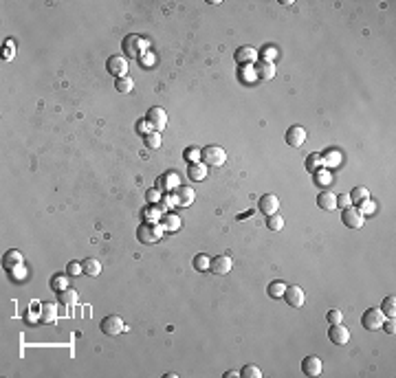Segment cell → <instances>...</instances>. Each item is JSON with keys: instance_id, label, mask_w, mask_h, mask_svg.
I'll list each match as a JSON object with an SVG mask.
<instances>
[{"instance_id": "obj_22", "label": "cell", "mask_w": 396, "mask_h": 378, "mask_svg": "<svg viewBox=\"0 0 396 378\" xmlns=\"http://www.w3.org/2000/svg\"><path fill=\"white\" fill-rule=\"evenodd\" d=\"M187 176L192 180H205L207 178V165L205 163H189V170H187Z\"/></svg>"}, {"instance_id": "obj_23", "label": "cell", "mask_w": 396, "mask_h": 378, "mask_svg": "<svg viewBox=\"0 0 396 378\" xmlns=\"http://www.w3.org/2000/svg\"><path fill=\"white\" fill-rule=\"evenodd\" d=\"M161 225L165 231H179L181 227H183V220H181L176 213H165V216L161 218Z\"/></svg>"}, {"instance_id": "obj_13", "label": "cell", "mask_w": 396, "mask_h": 378, "mask_svg": "<svg viewBox=\"0 0 396 378\" xmlns=\"http://www.w3.org/2000/svg\"><path fill=\"white\" fill-rule=\"evenodd\" d=\"M328 336H330V341L335 345L350 343V330H348V328H343L341 323H332L330 330H328Z\"/></svg>"}, {"instance_id": "obj_21", "label": "cell", "mask_w": 396, "mask_h": 378, "mask_svg": "<svg viewBox=\"0 0 396 378\" xmlns=\"http://www.w3.org/2000/svg\"><path fill=\"white\" fill-rule=\"evenodd\" d=\"M81 268H84V275H88V277H99V273H102V264L95 257H86L81 262Z\"/></svg>"}, {"instance_id": "obj_17", "label": "cell", "mask_w": 396, "mask_h": 378, "mask_svg": "<svg viewBox=\"0 0 396 378\" xmlns=\"http://www.w3.org/2000/svg\"><path fill=\"white\" fill-rule=\"evenodd\" d=\"M253 71H256V77L260 81H268L275 77V64L273 62H260L258 66H253Z\"/></svg>"}, {"instance_id": "obj_2", "label": "cell", "mask_w": 396, "mask_h": 378, "mask_svg": "<svg viewBox=\"0 0 396 378\" xmlns=\"http://www.w3.org/2000/svg\"><path fill=\"white\" fill-rule=\"evenodd\" d=\"M148 47H150L148 40L141 38V35H134V33L126 35L124 42H121V49H124V53L128 57H141L145 51H148Z\"/></svg>"}, {"instance_id": "obj_48", "label": "cell", "mask_w": 396, "mask_h": 378, "mask_svg": "<svg viewBox=\"0 0 396 378\" xmlns=\"http://www.w3.org/2000/svg\"><path fill=\"white\" fill-rule=\"evenodd\" d=\"M227 378H238L240 374H238V372H227V374H225Z\"/></svg>"}, {"instance_id": "obj_16", "label": "cell", "mask_w": 396, "mask_h": 378, "mask_svg": "<svg viewBox=\"0 0 396 378\" xmlns=\"http://www.w3.org/2000/svg\"><path fill=\"white\" fill-rule=\"evenodd\" d=\"M234 57H236V62H238V64L247 66V64H251V62L258 60V51L253 47H249V44H244V47H240L238 51H236Z\"/></svg>"}, {"instance_id": "obj_20", "label": "cell", "mask_w": 396, "mask_h": 378, "mask_svg": "<svg viewBox=\"0 0 396 378\" xmlns=\"http://www.w3.org/2000/svg\"><path fill=\"white\" fill-rule=\"evenodd\" d=\"M20 264H25V257H22L20 251H7V253L2 255V266L7 268V271L20 266Z\"/></svg>"}, {"instance_id": "obj_46", "label": "cell", "mask_w": 396, "mask_h": 378, "mask_svg": "<svg viewBox=\"0 0 396 378\" xmlns=\"http://www.w3.org/2000/svg\"><path fill=\"white\" fill-rule=\"evenodd\" d=\"M158 198H161V191H158V189H150L148 191V200H150V202H158Z\"/></svg>"}, {"instance_id": "obj_38", "label": "cell", "mask_w": 396, "mask_h": 378, "mask_svg": "<svg viewBox=\"0 0 396 378\" xmlns=\"http://www.w3.org/2000/svg\"><path fill=\"white\" fill-rule=\"evenodd\" d=\"M374 209H376V204L372 202L370 198H368V200H361V202H359V213H361V216H368V213H374Z\"/></svg>"}, {"instance_id": "obj_36", "label": "cell", "mask_w": 396, "mask_h": 378, "mask_svg": "<svg viewBox=\"0 0 396 378\" xmlns=\"http://www.w3.org/2000/svg\"><path fill=\"white\" fill-rule=\"evenodd\" d=\"M51 288H53V290H64V288H68V277H66V275H53Z\"/></svg>"}, {"instance_id": "obj_31", "label": "cell", "mask_w": 396, "mask_h": 378, "mask_svg": "<svg viewBox=\"0 0 396 378\" xmlns=\"http://www.w3.org/2000/svg\"><path fill=\"white\" fill-rule=\"evenodd\" d=\"M161 213H163V211L158 209V204H157V207H145V209H143V220H145V222H157L158 218H163Z\"/></svg>"}, {"instance_id": "obj_4", "label": "cell", "mask_w": 396, "mask_h": 378, "mask_svg": "<svg viewBox=\"0 0 396 378\" xmlns=\"http://www.w3.org/2000/svg\"><path fill=\"white\" fill-rule=\"evenodd\" d=\"M383 321H385V315L381 312V308H368L361 317V326L370 332L381 330V328H383Z\"/></svg>"}, {"instance_id": "obj_41", "label": "cell", "mask_w": 396, "mask_h": 378, "mask_svg": "<svg viewBox=\"0 0 396 378\" xmlns=\"http://www.w3.org/2000/svg\"><path fill=\"white\" fill-rule=\"evenodd\" d=\"M9 273H11V277H13L16 281H20V279H25V277H26V268H25V264H20V266L11 268Z\"/></svg>"}, {"instance_id": "obj_7", "label": "cell", "mask_w": 396, "mask_h": 378, "mask_svg": "<svg viewBox=\"0 0 396 378\" xmlns=\"http://www.w3.org/2000/svg\"><path fill=\"white\" fill-rule=\"evenodd\" d=\"M284 139L290 148H302L308 139V132H306V127H302V126H290L289 130H286Z\"/></svg>"}, {"instance_id": "obj_24", "label": "cell", "mask_w": 396, "mask_h": 378, "mask_svg": "<svg viewBox=\"0 0 396 378\" xmlns=\"http://www.w3.org/2000/svg\"><path fill=\"white\" fill-rule=\"evenodd\" d=\"M321 167H324V156H321L319 152L308 154V158H306V172L315 174V172H319Z\"/></svg>"}, {"instance_id": "obj_3", "label": "cell", "mask_w": 396, "mask_h": 378, "mask_svg": "<svg viewBox=\"0 0 396 378\" xmlns=\"http://www.w3.org/2000/svg\"><path fill=\"white\" fill-rule=\"evenodd\" d=\"M203 163L205 165H211V167H220L225 165L227 161V152L220 148V145H207V148H203Z\"/></svg>"}, {"instance_id": "obj_12", "label": "cell", "mask_w": 396, "mask_h": 378, "mask_svg": "<svg viewBox=\"0 0 396 378\" xmlns=\"http://www.w3.org/2000/svg\"><path fill=\"white\" fill-rule=\"evenodd\" d=\"M341 220L348 229H361L363 227V216L359 213V209H352V207H345L343 213H341Z\"/></svg>"}, {"instance_id": "obj_45", "label": "cell", "mask_w": 396, "mask_h": 378, "mask_svg": "<svg viewBox=\"0 0 396 378\" xmlns=\"http://www.w3.org/2000/svg\"><path fill=\"white\" fill-rule=\"evenodd\" d=\"M150 127H152V126H150L148 121H139V124H136V130H139V132H141V134H143V136H145V134H148V132H150Z\"/></svg>"}, {"instance_id": "obj_26", "label": "cell", "mask_w": 396, "mask_h": 378, "mask_svg": "<svg viewBox=\"0 0 396 378\" xmlns=\"http://www.w3.org/2000/svg\"><path fill=\"white\" fill-rule=\"evenodd\" d=\"M266 293H268V297H273V299H282L284 297V293H286V284L284 281H271L268 284V288H266Z\"/></svg>"}, {"instance_id": "obj_5", "label": "cell", "mask_w": 396, "mask_h": 378, "mask_svg": "<svg viewBox=\"0 0 396 378\" xmlns=\"http://www.w3.org/2000/svg\"><path fill=\"white\" fill-rule=\"evenodd\" d=\"M99 330H102L106 336H117V334H121V332L126 330V323H124V319H121V317L108 315V317L102 319V323H99Z\"/></svg>"}, {"instance_id": "obj_37", "label": "cell", "mask_w": 396, "mask_h": 378, "mask_svg": "<svg viewBox=\"0 0 396 378\" xmlns=\"http://www.w3.org/2000/svg\"><path fill=\"white\" fill-rule=\"evenodd\" d=\"M240 376L242 378H262V372L258 370L256 365H244L242 372H240Z\"/></svg>"}, {"instance_id": "obj_34", "label": "cell", "mask_w": 396, "mask_h": 378, "mask_svg": "<svg viewBox=\"0 0 396 378\" xmlns=\"http://www.w3.org/2000/svg\"><path fill=\"white\" fill-rule=\"evenodd\" d=\"M368 198H370V191H368L366 187H354L352 189V194H350V200H352V202H361V200H368Z\"/></svg>"}, {"instance_id": "obj_42", "label": "cell", "mask_w": 396, "mask_h": 378, "mask_svg": "<svg viewBox=\"0 0 396 378\" xmlns=\"http://www.w3.org/2000/svg\"><path fill=\"white\" fill-rule=\"evenodd\" d=\"M326 319L330 321V326L332 323H341V319H343V312L341 310H337V308H332V310H328V315H326Z\"/></svg>"}, {"instance_id": "obj_27", "label": "cell", "mask_w": 396, "mask_h": 378, "mask_svg": "<svg viewBox=\"0 0 396 378\" xmlns=\"http://www.w3.org/2000/svg\"><path fill=\"white\" fill-rule=\"evenodd\" d=\"M115 88L119 90V93H130V90L134 88V81H132V77H130V75L117 77V81H115Z\"/></svg>"}, {"instance_id": "obj_8", "label": "cell", "mask_w": 396, "mask_h": 378, "mask_svg": "<svg viewBox=\"0 0 396 378\" xmlns=\"http://www.w3.org/2000/svg\"><path fill=\"white\" fill-rule=\"evenodd\" d=\"M179 187H181V180H179V176H176V172H165V174L158 176V180H157V189L161 191V194L176 191Z\"/></svg>"}, {"instance_id": "obj_10", "label": "cell", "mask_w": 396, "mask_h": 378, "mask_svg": "<svg viewBox=\"0 0 396 378\" xmlns=\"http://www.w3.org/2000/svg\"><path fill=\"white\" fill-rule=\"evenodd\" d=\"M284 299L290 308H302L306 303V295L299 286H286V293H284Z\"/></svg>"}, {"instance_id": "obj_30", "label": "cell", "mask_w": 396, "mask_h": 378, "mask_svg": "<svg viewBox=\"0 0 396 378\" xmlns=\"http://www.w3.org/2000/svg\"><path fill=\"white\" fill-rule=\"evenodd\" d=\"M60 302L64 303V306H73V303H77V290H73V288L60 290Z\"/></svg>"}, {"instance_id": "obj_29", "label": "cell", "mask_w": 396, "mask_h": 378, "mask_svg": "<svg viewBox=\"0 0 396 378\" xmlns=\"http://www.w3.org/2000/svg\"><path fill=\"white\" fill-rule=\"evenodd\" d=\"M381 312H383L385 317H390V319H392V317L396 315V299H394V295H390V297H385V299H383Z\"/></svg>"}, {"instance_id": "obj_19", "label": "cell", "mask_w": 396, "mask_h": 378, "mask_svg": "<svg viewBox=\"0 0 396 378\" xmlns=\"http://www.w3.org/2000/svg\"><path fill=\"white\" fill-rule=\"evenodd\" d=\"M194 198H196V194H194V189L187 187V185H181V187L176 189V202H179V207H189V204L194 202Z\"/></svg>"}, {"instance_id": "obj_25", "label": "cell", "mask_w": 396, "mask_h": 378, "mask_svg": "<svg viewBox=\"0 0 396 378\" xmlns=\"http://www.w3.org/2000/svg\"><path fill=\"white\" fill-rule=\"evenodd\" d=\"M40 321L42 323H53L55 321V317H57V308H55V303H42V308H40Z\"/></svg>"}, {"instance_id": "obj_47", "label": "cell", "mask_w": 396, "mask_h": 378, "mask_svg": "<svg viewBox=\"0 0 396 378\" xmlns=\"http://www.w3.org/2000/svg\"><path fill=\"white\" fill-rule=\"evenodd\" d=\"M383 328H385V332H390V334H394V332H396V323H394V317L390 319V321H383Z\"/></svg>"}, {"instance_id": "obj_39", "label": "cell", "mask_w": 396, "mask_h": 378, "mask_svg": "<svg viewBox=\"0 0 396 378\" xmlns=\"http://www.w3.org/2000/svg\"><path fill=\"white\" fill-rule=\"evenodd\" d=\"M200 156H203V150H198V148H187L185 150V158H187L189 163H198Z\"/></svg>"}, {"instance_id": "obj_32", "label": "cell", "mask_w": 396, "mask_h": 378, "mask_svg": "<svg viewBox=\"0 0 396 378\" xmlns=\"http://www.w3.org/2000/svg\"><path fill=\"white\" fill-rule=\"evenodd\" d=\"M321 156H324V165H328V167H337L341 163V154L337 150H330V152L321 154Z\"/></svg>"}, {"instance_id": "obj_15", "label": "cell", "mask_w": 396, "mask_h": 378, "mask_svg": "<svg viewBox=\"0 0 396 378\" xmlns=\"http://www.w3.org/2000/svg\"><path fill=\"white\" fill-rule=\"evenodd\" d=\"M321 367H324V363H321V358H317V356H306L302 361V372L306 376H319Z\"/></svg>"}, {"instance_id": "obj_43", "label": "cell", "mask_w": 396, "mask_h": 378, "mask_svg": "<svg viewBox=\"0 0 396 378\" xmlns=\"http://www.w3.org/2000/svg\"><path fill=\"white\" fill-rule=\"evenodd\" d=\"M66 273H68V275H71V277H77V275H79V273H84V268H81V264L71 262V264H68V266H66Z\"/></svg>"}, {"instance_id": "obj_1", "label": "cell", "mask_w": 396, "mask_h": 378, "mask_svg": "<svg viewBox=\"0 0 396 378\" xmlns=\"http://www.w3.org/2000/svg\"><path fill=\"white\" fill-rule=\"evenodd\" d=\"M163 233H165V229H163V225H158V222H143V225L136 229V238H139V242H143V244L161 242Z\"/></svg>"}, {"instance_id": "obj_28", "label": "cell", "mask_w": 396, "mask_h": 378, "mask_svg": "<svg viewBox=\"0 0 396 378\" xmlns=\"http://www.w3.org/2000/svg\"><path fill=\"white\" fill-rule=\"evenodd\" d=\"M161 134H158L157 130L154 132H148V134L143 136V143H145V148H150V150H157V148H161Z\"/></svg>"}, {"instance_id": "obj_6", "label": "cell", "mask_w": 396, "mask_h": 378, "mask_svg": "<svg viewBox=\"0 0 396 378\" xmlns=\"http://www.w3.org/2000/svg\"><path fill=\"white\" fill-rule=\"evenodd\" d=\"M145 121H148V124L152 126L157 132H163V130H165V126H167V112L163 110V108L154 106V108H150V110H148Z\"/></svg>"}, {"instance_id": "obj_14", "label": "cell", "mask_w": 396, "mask_h": 378, "mask_svg": "<svg viewBox=\"0 0 396 378\" xmlns=\"http://www.w3.org/2000/svg\"><path fill=\"white\" fill-rule=\"evenodd\" d=\"M258 207H260V211L264 216H273V213H277V209H280V198H277L275 194H264Z\"/></svg>"}, {"instance_id": "obj_9", "label": "cell", "mask_w": 396, "mask_h": 378, "mask_svg": "<svg viewBox=\"0 0 396 378\" xmlns=\"http://www.w3.org/2000/svg\"><path fill=\"white\" fill-rule=\"evenodd\" d=\"M106 68L110 75H117V77H124L128 75V60L124 55H110L106 62Z\"/></svg>"}, {"instance_id": "obj_11", "label": "cell", "mask_w": 396, "mask_h": 378, "mask_svg": "<svg viewBox=\"0 0 396 378\" xmlns=\"http://www.w3.org/2000/svg\"><path fill=\"white\" fill-rule=\"evenodd\" d=\"M231 268H234V259L229 255H218V257L211 259L209 264V271H213L216 275H229Z\"/></svg>"}, {"instance_id": "obj_40", "label": "cell", "mask_w": 396, "mask_h": 378, "mask_svg": "<svg viewBox=\"0 0 396 378\" xmlns=\"http://www.w3.org/2000/svg\"><path fill=\"white\" fill-rule=\"evenodd\" d=\"M315 183H317V185H330V174H328L326 170L315 172Z\"/></svg>"}, {"instance_id": "obj_33", "label": "cell", "mask_w": 396, "mask_h": 378, "mask_svg": "<svg viewBox=\"0 0 396 378\" xmlns=\"http://www.w3.org/2000/svg\"><path fill=\"white\" fill-rule=\"evenodd\" d=\"M266 227L271 231H280L282 227H284V218L280 216V213H273V216H266Z\"/></svg>"}, {"instance_id": "obj_18", "label": "cell", "mask_w": 396, "mask_h": 378, "mask_svg": "<svg viewBox=\"0 0 396 378\" xmlns=\"http://www.w3.org/2000/svg\"><path fill=\"white\" fill-rule=\"evenodd\" d=\"M317 207H321L324 211H335L337 209V194L335 191H321L317 196Z\"/></svg>"}, {"instance_id": "obj_35", "label": "cell", "mask_w": 396, "mask_h": 378, "mask_svg": "<svg viewBox=\"0 0 396 378\" xmlns=\"http://www.w3.org/2000/svg\"><path fill=\"white\" fill-rule=\"evenodd\" d=\"M209 264H211V257H207V255H196L194 257V268L196 271H209Z\"/></svg>"}, {"instance_id": "obj_44", "label": "cell", "mask_w": 396, "mask_h": 378, "mask_svg": "<svg viewBox=\"0 0 396 378\" xmlns=\"http://www.w3.org/2000/svg\"><path fill=\"white\" fill-rule=\"evenodd\" d=\"M350 202H352V200H350V194H339V196H337V207H350Z\"/></svg>"}]
</instances>
